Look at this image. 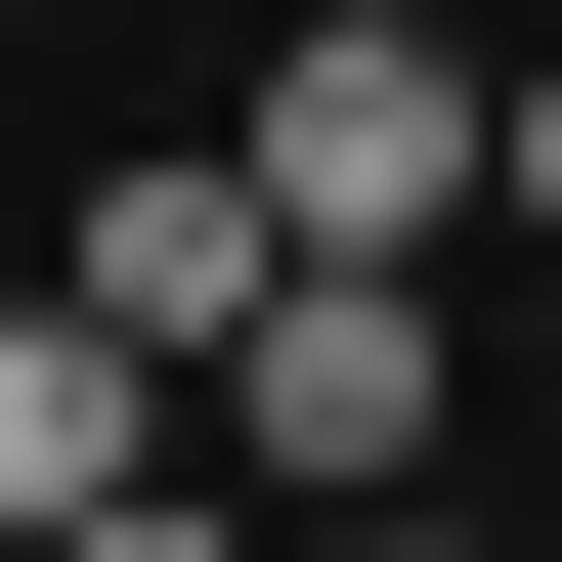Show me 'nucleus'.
Wrapping results in <instances>:
<instances>
[{"mask_svg":"<svg viewBox=\"0 0 562 562\" xmlns=\"http://www.w3.org/2000/svg\"><path fill=\"white\" fill-rule=\"evenodd\" d=\"M216 476L260 519H432V260H303L260 347H216Z\"/></svg>","mask_w":562,"mask_h":562,"instance_id":"f03ea898","label":"nucleus"},{"mask_svg":"<svg viewBox=\"0 0 562 562\" xmlns=\"http://www.w3.org/2000/svg\"><path fill=\"white\" fill-rule=\"evenodd\" d=\"M44 303H131V347L216 390V347L303 303V216H260V173H87V216H44Z\"/></svg>","mask_w":562,"mask_h":562,"instance_id":"20e7f679","label":"nucleus"},{"mask_svg":"<svg viewBox=\"0 0 562 562\" xmlns=\"http://www.w3.org/2000/svg\"><path fill=\"white\" fill-rule=\"evenodd\" d=\"M87 562H303V519H260V476H131V519H87Z\"/></svg>","mask_w":562,"mask_h":562,"instance_id":"39448f33","label":"nucleus"},{"mask_svg":"<svg viewBox=\"0 0 562 562\" xmlns=\"http://www.w3.org/2000/svg\"><path fill=\"white\" fill-rule=\"evenodd\" d=\"M303 562H432V519H303Z\"/></svg>","mask_w":562,"mask_h":562,"instance_id":"0eeeda50","label":"nucleus"},{"mask_svg":"<svg viewBox=\"0 0 562 562\" xmlns=\"http://www.w3.org/2000/svg\"><path fill=\"white\" fill-rule=\"evenodd\" d=\"M216 173H260L303 260H432V216H519V87H476V44H390V0H347V44H260V131H216Z\"/></svg>","mask_w":562,"mask_h":562,"instance_id":"f257e3e1","label":"nucleus"},{"mask_svg":"<svg viewBox=\"0 0 562 562\" xmlns=\"http://www.w3.org/2000/svg\"><path fill=\"white\" fill-rule=\"evenodd\" d=\"M519 216H562V44H519Z\"/></svg>","mask_w":562,"mask_h":562,"instance_id":"423d86ee","label":"nucleus"},{"mask_svg":"<svg viewBox=\"0 0 562 562\" xmlns=\"http://www.w3.org/2000/svg\"><path fill=\"white\" fill-rule=\"evenodd\" d=\"M131 476H216V390L131 347V303H0V562H87Z\"/></svg>","mask_w":562,"mask_h":562,"instance_id":"7ed1b4c3","label":"nucleus"}]
</instances>
